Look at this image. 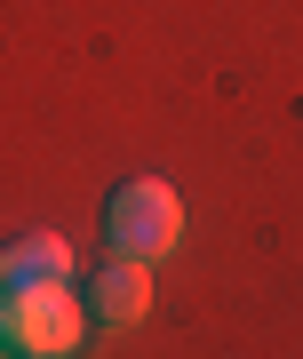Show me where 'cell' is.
<instances>
[{
  "mask_svg": "<svg viewBox=\"0 0 303 359\" xmlns=\"http://www.w3.org/2000/svg\"><path fill=\"white\" fill-rule=\"evenodd\" d=\"M0 327H8L16 359H72L88 335V304L72 295V280H40V287L0 295Z\"/></svg>",
  "mask_w": 303,
  "mask_h": 359,
  "instance_id": "1",
  "label": "cell"
},
{
  "mask_svg": "<svg viewBox=\"0 0 303 359\" xmlns=\"http://www.w3.org/2000/svg\"><path fill=\"white\" fill-rule=\"evenodd\" d=\"M104 240H112V256L160 264L168 248L184 240V200H176V184H160V176L120 184V192L104 200Z\"/></svg>",
  "mask_w": 303,
  "mask_h": 359,
  "instance_id": "2",
  "label": "cell"
},
{
  "mask_svg": "<svg viewBox=\"0 0 303 359\" xmlns=\"http://www.w3.org/2000/svg\"><path fill=\"white\" fill-rule=\"evenodd\" d=\"M144 311H152V264L112 256V264L88 271V320L96 327H136Z\"/></svg>",
  "mask_w": 303,
  "mask_h": 359,
  "instance_id": "3",
  "label": "cell"
},
{
  "mask_svg": "<svg viewBox=\"0 0 303 359\" xmlns=\"http://www.w3.org/2000/svg\"><path fill=\"white\" fill-rule=\"evenodd\" d=\"M40 280H72V248H64L56 231H25V240L0 248V295L40 287Z\"/></svg>",
  "mask_w": 303,
  "mask_h": 359,
  "instance_id": "4",
  "label": "cell"
},
{
  "mask_svg": "<svg viewBox=\"0 0 303 359\" xmlns=\"http://www.w3.org/2000/svg\"><path fill=\"white\" fill-rule=\"evenodd\" d=\"M0 351H8V327H0Z\"/></svg>",
  "mask_w": 303,
  "mask_h": 359,
  "instance_id": "5",
  "label": "cell"
}]
</instances>
